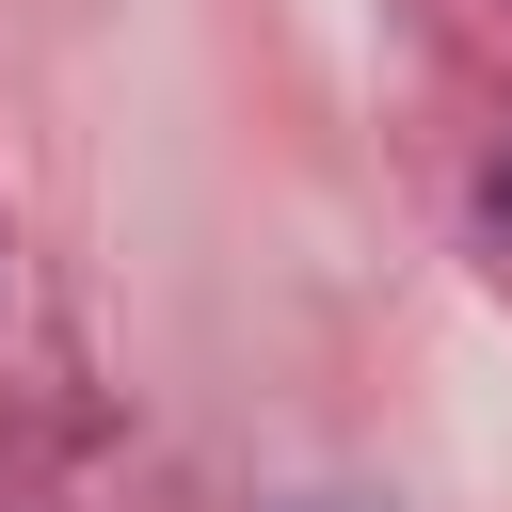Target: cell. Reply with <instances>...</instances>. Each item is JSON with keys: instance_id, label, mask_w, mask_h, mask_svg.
Here are the masks:
<instances>
[{"instance_id": "6da1fadb", "label": "cell", "mask_w": 512, "mask_h": 512, "mask_svg": "<svg viewBox=\"0 0 512 512\" xmlns=\"http://www.w3.org/2000/svg\"><path fill=\"white\" fill-rule=\"evenodd\" d=\"M496 208H512V176H496Z\"/></svg>"}]
</instances>
